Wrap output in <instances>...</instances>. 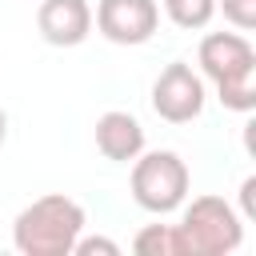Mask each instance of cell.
Listing matches in <instances>:
<instances>
[{
	"instance_id": "5b68a950",
	"label": "cell",
	"mask_w": 256,
	"mask_h": 256,
	"mask_svg": "<svg viewBox=\"0 0 256 256\" xmlns=\"http://www.w3.org/2000/svg\"><path fill=\"white\" fill-rule=\"evenodd\" d=\"M204 100H208L204 80H200V72H192V64H184V60H172V64L156 76V84H152V112H156L160 120H168V124H188V120H196V116L204 112Z\"/></svg>"
},
{
	"instance_id": "4fadbf2b",
	"label": "cell",
	"mask_w": 256,
	"mask_h": 256,
	"mask_svg": "<svg viewBox=\"0 0 256 256\" xmlns=\"http://www.w3.org/2000/svg\"><path fill=\"white\" fill-rule=\"evenodd\" d=\"M240 204H244V220H252L256 216V176H248L240 184Z\"/></svg>"
},
{
	"instance_id": "5bb4252c",
	"label": "cell",
	"mask_w": 256,
	"mask_h": 256,
	"mask_svg": "<svg viewBox=\"0 0 256 256\" xmlns=\"http://www.w3.org/2000/svg\"><path fill=\"white\" fill-rule=\"evenodd\" d=\"M4 140H8V112L0 108V148H4Z\"/></svg>"
},
{
	"instance_id": "6da1fadb",
	"label": "cell",
	"mask_w": 256,
	"mask_h": 256,
	"mask_svg": "<svg viewBox=\"0 0 256 256\" xmlns=\"http://www.w3.org/2000/svg\"><path fill=\"white\" fill-rule=\"evenodd\" d=\"M84 208L64 196V192H48L36 196L32 204H24L12 220V244L24 256H72L76 236L84 232Z\"/></svg>"
},
{
	"instance_id": "7c38bea8",
	"label": "cell",
	"mask_w": 256,
	"mask_h": 256,
	"mask_svg": "<svg viewBox=\"0 0 256 256\" xmlns=\"http://www.w3.org/2000/svg\"><path fill=\"white\" fill-rule=\"evenodd\" d=\"M72 256H120V244L116 240H108V236H76V244H72Z\"/></svg>"
},
{
	"instance_id": "8992f818",
	"label": "cell",
	"mask_w": 256,
	"mask_h": 256,
	"mask_svg": "<svg viewBox=\"0 0 256 256\" xmlns=\"http://www.w3.org/2000/svg\"><path fill=\"white\" fill-rule=\"evenodd\" d=\"M96 28L104 40L136 48L148 44L160 28V4L156 0H100L96 4Z\"/></svg>"
},
{
	"instance_id": "9c48e42d",
	"label": "cell",
	"mask_w": 256,
	"mask_h": 256,
	"mask_svg": "<svg viewBox=\"0 0 256 256\" xmlns=\"http://www.w3.org/2000/svg\"><path fill=\"white\" fill-rule=\"evenodd\" d=\"M132 252H140V256H188V244L180 236V224H148L136 232Z\"/></svg>"
},
{
	"instance_id": "30bf717a",
	"label": "cell",
	"mask_w": 256,
	"mask_h": 256,
	"mask_svg": "<svg viewBox=\"0 0 256 256\" xmlns=\"http://www.w3.org/2000/svg\"><path fill=\"white\" fill-rule=\"evenodd\" d=\"M164 16L176 28H208V20L216 16V0H164Z\"/></svg>"
},
{
	"instance_id": "277c9868",
	"label": "cell",
	"mask_w": 256,
	"mask_h": 256,
	"mask_svg": "<svg viewBox=\"0 0 256 256\" xmlns=\"http://www.w3.org/2000/svg\"><path fill=\"white\" fill-rule=\"evenodd\" d=\"M180 236L188 244V256H228L244 244V220L224 196H196L184 208Z\"/></svg>"
},
{
	"instance_id": "52a82bcc",
	"label": "cell",
	"mask_w": 256,
	"mask_h": 256,
	"mask_svg": "<svg viewBox=\"0 0 256 256\" xmlns=\"http://www.w3.org/2000/svg\"><path fill=\"white\" fill-rule=\"evenodd\" d=\"M36 28L52 48H76L92 36V8L88 0H40Z\"/></svg>"
},
{
	"instance_id": "3957f363",
	"label": "cell",
	"mask_w": 256,
	"mask_h": 256,
	"mask_svg": "<svg viewBox=\"0 0 256 256\" xmlns=\"http://www.w3.org/2000/svg\"><path fill=\"white\" fill-rule=\"evenodd\" d=\"M132 200L152 216L176 212L188 200V164L180 160V152L172 148L140 152L132 160Z\"/></svg>"
},
{
	"instance_id": "ba28073f",
	"label": "cell",
	"mask_w": 256,
	"mask_h": 256,
	"mask_svg": "<svg viewBox=\"0 0 256 256\" xmlns=\"http://www.w3.org/2000/svg\"><path fill=\"white\" fill-rule=\"evenodd\" d=\"M96 152L104 160H116V164H132L140 152H144V124L132 116V112H104L96 120Z\"/></svg>"
},
{
	"instance_id": "7a4b0ae2",
	"label": "cell",
	"mask_w": 256,
	"mask_h": 256,
	"mask_svg": "<svg viewBox=\"0 0 256 256\" xmlns=\"http://www.w3.org/2000/svg\"><path fill=\"white\" fill-rule=\"evenodd\" d=\"M196 64L216 84V96H220L224 108H232V112H252L256 108V88H252L256 52L240 32H208L200 40Z\"/></svg>"
},
{
	"instance_id": "8fae6325",
	"label": "cell",
	"mask_w": 256,
	"mask_h": 256,
	"mask_svg": "<svg viewBox=\"0 0 256 256\" xmlns=\"http://www.w3.org/2000/svg\"><path fill=\"white\" fill-rule=\"evenodd\" d=\"M216 8L224 12V20L240 32H252L256 28V0H216Z\"/></svg>"
}]
</instances>
